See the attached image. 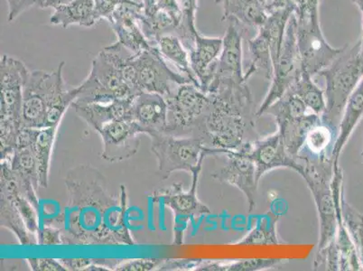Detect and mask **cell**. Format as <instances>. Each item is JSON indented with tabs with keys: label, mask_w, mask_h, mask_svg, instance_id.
<instances>
[{
	"label": "cell",
	"mask_w": 363,
	"mask_h": 271,
	"mask_svg": "<svg viewBox=\"0 0 363 271\" xmlns=\"http://www.w3.org/2000/svg\"><path fill=\"white\" fill-rule=\"evenodd\" d=\"M68 193L59 223L62 244L74 246H132L135 240L126 223L128 194L108 189L106 178L96 168L79 166L65 180Z\"/></svg>",
	"instance_id": "cell-1"
},
{
	"label": "cell",
	"mask_w": 363,
	"mask_h": 271,
	"mask_svg": "<svg viewBox=\"0 0 363 271\" xmlns=\"http://www.w3.org/2000/svg\"><path fill=\"white\" fill-rule=\"evenodd\" d=\"M210 95L206 114L194 128L193 136L202 138L216 155L240 150L247 143L245 134L252 127V94L245 84H220Z\"/></svg>",
	"instance_id": "cell-2"
},
{
	"label": "cell",
	"mask_w": 363,
	"mask_h": 271,
	"mask_svg": "<svg viewBox=\"0 0 363 271\" xmlns=\"http://www.w3.org/2000/svg\"><path fill=\"white\" fill-rule=\"evenodd\" d=\"M62 62L52 72H29L24 88L22 128L54 127L77 98L75 88L66 90Z\"/></svg>",
	"instance_id": "cell-3"
},
{
	"label": "cell",
	"mask_w": 363,
	"mask_h": 271,
	"mask_svg": "<svg viewBox=\"0 0 363 271\" xmlns=\"http://www.w3.org/2000/svg\"><path fill=\"white\" fill-rule=\"evenodd\" d=\"M135 54L118 41L102 49L92 61L90 74L75 87L77 98L74 102L122 100L138 94L127 78V67Z\"/></svg>",
	"instance_id": "cell-4"
},
{
	"label": "cell",
	"mask_w": 363,
	"mask_h": 271,
	"mask_svg": "<svg viewBox=\"0 0 363 271\" xmlns=\"http://www.w3.org/2000/svg\"><path fill=\"white\" fill-rule=\"evenodd\" d=\"M318 75L325 81L326 108L321 120L338 132L346 104L363 78L361 41L343 45L341 54Z\"/></svg>",
	"instance_id": "cell-5"
},
{
	"label": "cell",
	"mask_w": 363,
	"mask_h": 271,
	"mask_svg": "<svg viewBox=\"0 0 363 271\" xmlns=\"http://www.w3.org/2000/svg\"><path fill=\"white\" fill-rule=\"evenodd\" d=\"M29 71L24 62L3 55L0 61V152L1 161L9 160L22 131L24 88Z\"/></svg>",
	"instance_id": "cell-6"
},
{
	"label": "cell",
	"mask_w": 363,
	"mask_h": 271,
	"mask_svg": "<svg viewBox=\"0 0 363 271\" xmlns=\"http://www.w3.org/2000/svg\"><path fill=\"white\" fill-rule=\"evenodd\" d=\"M320 3L321 0H299L294 4L302 70L312 77L331 65L343 49L333 48L325 40L320 25Z\"/></svg>",
	"instance_id": "cell-7"
},
{
	"label": "cell",
	"mask_w": 363,
	"mask_h": 271,
	"mask_svg": "<svg viewBox=\"0 0 363 271\" xmlns=\"http://www.w3.org/2000/svg\"><path fill=\"white\" fill-rule=\"evenodd\" d=\"M298 157L303 165L298 174L308 184L318 210L319 250L332 243L337 231V213L332 187L335 164L330 158L313 160L303 156Z\"/></svg>",
	"instance_id": "cell-8"
},
{
	"label": "cell",
	"mask_w": 363,
	"mask_h": 271,
	"mask_svg": "<svg viewBox=\"0 0 363 271\" xmlns=\"http://www.w3.org/2000/svg\"><path fill=\"white\" fill-rule=\"evenodd\" d=\"M151 138V150L157 158V175L162 181L167 180L176 171L192 174L198 165L207 156L213 155L202 138L196 136H174L154 133Z\"/></svg>",
	"instance_id": "cell-9"
},
{
	"label": "cell",
	"mask_w": 363,
	"mask_h": 271,
	"mask_svg": "<svg viewBox=\"0 0 363 271\" xmlns=\"http://www.w3.org/2000/svg\"><path fill=\"white\" fill-rule=\"evenodd\" d=\"M308 111L301 99L289 90L264 114L275 118L286 150L294 157L298 156L309 131L321 122V116Z\"/></svg>",
	"instance_id": "cell-10"
},
{
	"label": "cell",
	"mask_w": 363,
	"mask_h": 271,
	"mask_svg": "<svg viewBox=\"0 0 363 271\" xmlns=\"http://www.w3.org/2000/svg\"><path fill=\"white\" fill-rule=\"evenodd\" d=\"M203 162L192 172V186L189 190H184L181 183L174 184L170 187L158 189L153 193V201L161 203L169 208L174 214V245L180 246L184 243V233L189 223L211 214L212 211L198 198L197 190Z\"/></svg>",
	"instance_id": "cell-11"
},
{
	"label": "cell",
	"mask_w": 363,
	"mask_h": 271,
	"mask_svg": "<svg viewBox=\"0 0 363 271\" xmlns=\"http://www.w3.org/2000/svg\"><path fill=\"white\" fill-rule=\"evenodd\" d=\"M298 41H296V18L295 13L290 16L286 26L281 52L273 65L272 85L262 104L255 112L257 118L262 117L274 102L286 94L302 74Z\"/></svg>",
	"instance_id": "cell-12"
},
{
	"label": "cell",
	"mask_w": 363,
	"mask_h": 271,
	"mask_svg": "<svg viewBox=\"0 0 363 271\" xmlns=\"http://www.w3.org/2000/svg\"><path fill=\"white\" fill-rule=\"evenodd\" d=\"M167 101V127L164 133L193 136L194 128L210 104V95L194 84L178 86Z\"/></svg>",
	"instance_id": "cell-13"
},
{
	"label": "cell",
	"mask_w": 363,
	"mask_h": 271,
	"mask_svg": "<svg viewBox=\"0 0 363 271\" xmlns=\"http://www.w3.org/2000/svg\"><path fill=\"white\" fill-rule=\"evenodd\" d=\"M133 65L135 86L138 92H152L167 99L178 86L193 84L186 76L170 67L157 46L135 55Z\"/></svg>",
	"instance_id": "cell-14"
},
{
	"label": "cell",
	"mask_w": 363,
	"mask_h": 271,
	"mask_svg": "<svg viewBox=\"0 0 363 271\" xmlns=\"http://www.w3.org/2000/svg\"><path fill=\"white\" fill-rule=\"evenodd\" d=\"M102 140L101 158L116 163L130 160L138 153L143 130L133 118H118L108 122L95 131Z\"/></svg>",
	"instance_id": "cell-15"
},
{
	"label": "cell",
	"mask_w": 363,
	"mask_h": 271,
	"mask_svg": "<svg viewBox=\"0 0 363 271\" xmlns=\"http://www.w3.org/2000/svg\"><path fill=\"white\" fill-rule=\"evenodd\" d=\"M229 26L223 38V49L214 65L212 78L206 89V92L213 91L218 84H245L247 82L242 68V25L233 19H229Z\"/></svg>",
	"instance_id": "cell-16"
},
{
	"label": "cell",
	"mask_w": 363,
	"mask_h": 271,
	"mask_svg": "<svg viewBox=\"0 0 363 271\" xmlns=\"http://www.w3.org/2000/svg\"><path fill=\"white\" fill-rule=\"evenodd\" d=\"M250 141L247 142L240 150L225 151L226 163L219 170L212 174V177L220 183L229 184L242 191L246 197L249 211L256 208L257 186V170L252 157L247 154Z\"/></svg>",
	"instance_id": "cell-17"
},
{
	"label": "cell",
	"mask_w": 363,
	"mask_h": 271,
	"mask_svg": "<svg viewBox=\"0 0 363 271\" xmlns=\"http://www.w3.org/2000/svg\"><path fill=\"white\" fill-rule=\"evenodd\" d=\"M143 16V0H126L108 21L117 35V41L135 55L154 48L142 31Z\"/></svg>",
	"instance_id": "cell-18"
},
{
	"label": "cell",
	"mask_w": 363,
	"mask_h": 271,
	"mask_svg": "<svg viewBox=\"0 0 363 271\" xmlns=\"http://www.w3.org/2000/svg\"><path fill=\"white\" fill-rule=\"evenodd\" d=\"M247 154L255 164L259 181L267 172L277 168H289L296 173L302 170L301 161L289 153L279 131L262 140L250 141Z\"/></svg>",
	"instance_id": "cell-19"
},
{
	"label": "cell",
	"mask_w": 363,
	"mask_h": 271,
	"mask_svg": "<svg viewBox=\"0 0 363 271\" xmlns=\"http://www.w3.org/2000/svg\"><path fill=\"white\" fill-rule=\"evenodd\" d=\"M5 161L9 162V166L18 177L26 197L39 211L38 191L40 187V177L38 165L29 144L28 136L23 128L18 136V145L14 153L9 160Z\"/></svg>",
	"instance_id": "cell-20"
},
{
	"label": "cell",
	"mask_w": 363,
	"mask_h": 271,
	"mask_svg": "<svg viewBox=\"0 0 363 271\" xmlns=\"http://www.w3.org/2000/svg\"><path fill=\"white\" fill-rule=\"evenodd\" d=\"M167 101L157 94L141 92L132 104L133 120L140 126L144 134L164 133L167 127Z\"/></svg>",
	"instance_id": "cell-21"
},
{
	"label": "cell",
	"mask_w": 363,
	"mask_h": 271,
	"mask_svg": "<svg viewBox=\"0 0 363 271\" xmlns=\"http://www.w3.org/2000/svg\"><path fill=\"white\" fill-rule=\"evenodd\" d=\"M0 194L12 204V206L21 214L26 227L34 236H38V210L33 206L26 197L21 183L8 161H1L0 171Z\"/></svg>",
	"instance_id": "cell-22"
},
{
	"label": "cell",
	"mask_w": 363,
	"mask_h": 271,
	"mask_svg": "<svg viewBox=\"0 0 363 271\" xmlns=\"http://www.w3.org/2000/svg\"><path fill=\"white\" fill-rule=\"evenodd\" d=\"M134 98L90 102V104L74 102L72 107L74 109L79 117L96 131L108 122L118 120V118H133L132 104Z\"/></svg>",
	"instance_id": "cell-23"
},
{
	"label": "cell",
	"mask_w": 363,
	"mask_h": 271,
	"mask_svg": "<svg viewBox=\"0 0 363 271\" xmlns=\"http://www.w3.org/2000/svg\"><path fill=\"white\" fill-rule=\"evenodd\" d=\"M223 49V38H207L197 32L193 48L188 51L192 70L201 88L206 90L212 76V71Z\"/></svg>",
	"instance_id": "cell-24"
},
{
	"label": "cell",
	"mask_w": 363,
	"mask_h": 271,
	"mask_svg": "<svg viewBox=\"0 0 363 271\" xmlns=\"http://www.w3.org/2000/svg\"><path fill=\"white\" fill-rule=\"evenodd\" d=\"M59 126L54 127L31 128H23L28 136L29 144L38 161L40 187L48 188L50 176L52 148Z\"/></svg>",
	"instance_id": "cell-25"
},
{
	"label": "cell",
	"mask_w": 363,
	"mask_h": 271,
	"mask_svg": "<svg viewBox=\"0 0 363 271\" xmlns=\"http://www.w3.org/2000/svg\"><path fill=\"white\" fill-rule=\"evenodd\" d=\"M363 117V80L359 82L357 88L352 92L346 104L345 111L342 112L341 121H340L337 137L333 144L332 151V160L335 166L339 165V158L341 156L343 148L351 137L352 132Z\"/></svg>",
	"instance_id": "cell-26"
},
{
	"label": "cell",
	"mask_w": 363,
	"mask_h": 271,
	"mask_svg": "<svg viewBox=\"0 0 363 271\" xmlns=\"http://www.w3.org/2000/svg\"><path fill=\"white\" fill-rule=\"evenodd\" d=\"M98 22L94 0H72L68 5L55 9L50 18L52 25L62 28L74 25L91 28Z\"/></svg>",
	"instance_id": "cell-27"
},
{
	"label": "cell",
	"mask_w": 363,
	"mask_h": 271,
	"mask_svg": "<svg viewBox=\"0 0 363 271\" xmlns=\"http://www.w3.org/2000/svg\"><path fill=\"white\" fill-rule=\"evenodd\" d=\"M269 14L259 0H227L223 4V21L233 19L242 26L259 29Z\"/></svg>",
	"instance_id": "cell-28"
},
{
	"label": "cell",
	"mask_w": 363,
	"mask_h": 271,
	"mask_svg": "<svg viewBox=\"0 0 363 271\" xmlns=\"http://www.w3.org/2000/svg\"><path fill=\"white\" fill-rule=\"evenodd\" d=\"M157 48L168 64L174 65L177 72L201 88L199 81L191 67L189 54L179 36L176 34L162 35L157 42Z\"/></svg>",
	"instance_id": "cell-29"
},
{
	"label": "cell",
	"mask_w": 363,
	"mask_h": 271,
	"mask_svg": "<svg viewBox=\"0 0 363 271\" xmlns=\"http://www.w3.org/2000/svg\"><path fill=\"white\" fill-rule=\"evenodd\" d=\"M337 131L328 124L319 122L313 126L306 136L305 145L299 152L298 156L308 157L313 160H332V151Z\"/></svg>",
	"instance_id": "cell-30"
},
{
	"label": "cell",
	"mask_w": 363,
	"mask_h": 271,
	"mask_svg": "<svg viewBox=\"0 0 363 271\" xmlns=\"http://www.w3.org/2000/svg\"><path fill=\"white\" fill-rule=\"evenodd\" d=\"M250 65L245 72L249 80L257 72H262L267 80H272L273 76V60L269 42L262 31L257 29L255 38L249 40Z\"/></svg>",
	"instance_id": "cell-31"
},
{
	"label": "cell",
	"mask_w": 363,
	"mask_h": 271,
	"mask_svg": "<svg viewBox=\"0 0 363 271\" xmlns=\"http://www.w3.org/2000/svg\"><path fill=\"white\" fill-rule=\"evenodd\" d=\"M294 11H295V8L293 6L283 9V11L273 12L269 15V18L265 24L259 28L266 35L267 40L269 42L273 65L278 60L280 52H281L286 26H288L290 16Z\"/></svg>",
	"instance_id": "cell-32"
},
{
	"label": "cell",
	"mask_w": 363,
	"mask_h": 271,
	"mask_svg": "<svg viewBox=\"0 0 363 271\" xmlns=\"http://www.w3.org/2000/svg\"><path fill=\"white\" fill-rule=\"evenodd\" d=\"M0 201H1V204H0L1 227L12 231L21 245H36L38 244V237L29 231L24 219H23L18 210L5 197H0Z\"/></svg>",
	"instance_id": "cell-33"
},
{
	"label": "cell",
	"mask_w": 363,
	"mask_h": 271,
	"mask_svg": "<svg viewBox=\"0 0 363 271\" xmlns=\"http://www.w3.org/2000/svg\"><path fill=\"white\" fill-rule=\"evenodd\" d=\"M279 217L272 213H267L257 218L255 226L236 244L240 245H276L279 244L277 223Z\"/></svg>",
	"instance_id": "cell-34"
},
{
	"label": "cell",
	"mask_w": 363,
	"mask_h": 271,
	"mask_svg": "<svg viewBox=\"0 0 363 271\" xmlns=\"http://www.w3.org/2000/svg\"><path fill=\"white\" fill-rule=\"evenodd\" d=\"M290 91L298 95L313 114L322 116L326 108L325 92L313 81L312 76L302 71L298 80L294 84Z\"/></svg>",
	"instance_id": "cell-35"
},
{
	"label": "cell",
	"mask_w": 363,
	"mask_h": 271,
	"mask_svg": "<svg viewBox=\"0 0 363 271\" xmlns=\"http://www.w3.org/2000/svg\"><path fill=\"white\" fill-rule=\"evenodd\" d=\"M283 263L280 259H250L224 263L219 261L203 260L197 271H257L272 269Z\"/></svg>",
	"instance_id": "cell-36"
},
{
	"label": "cell",
	"mask_w": 363,
	"mask_h": 271,
	"mask_svg": "<svg viewBox=\"0 0 363 271\" xmlns=\"http://www.w3.org/2000/svg\"><path fill=\"white\" fill-rule=\"evenodd\" d=\"M345 190L341 196V213L343 223L354 244L363 270V214L346 200Z\"/></svg>",
	"instance_id": "cell-37"
},
{
	"label": "cell",
	"mask_w": 363,
	"mask_h": 271,
	"mask_svg": "<svg viewBox=\"0 0 363 271\" xmlns=\"http://www.w3.org/2000/svg\"><path fill=\"white\" fill-rule=\"evenodd\" d=\"M164 259H138L121 261L115 270L118 271H150L160 270Z\"/></svg>",
	"instance_id": "cell-38"
},
{
	"label": "cell",
	"mask_w": 363,
	"mask_h": 271,
	"mask_svg": "<svg viewBox=\"0 0 363 271\" xmlns=\"http://www.w3.org/2000/svg\"><path fill=\"white\" fill-rule=\"evenodd\" d=\"M36 237L38 244L40 246L64 245L61 228L45 226L43 229H39Z\"/></svg>",
	"instance_id": "cell-39"
},
{
	"label": "cell",
	"mask_w": 363,
	"mask_h": 271,
	"mask_svg": "<svg viewBox=\"0 0 363 271\" xmlns=\"http://www.w3.org/2000/svg\"><path fill=\"white\" fill-rule=\"evenodd\" d=\"M124 1L126 0H94L95 11H96L99 21H108L111 16Z\"/></svg>",
	"instance_id": "cell-40"
},
{
	"label": "cell",
	"mask_w": 363,
	"mask_h": 271,
	"mask_svg": "<svg viewBox=\"0 0 363 271\" xmlns=\"http://www.w3.org/2000/svg\"><path fill=\"white\" fill-rule=\"evenodd\" d=\"M29 267L34 271H66L59 260L54 259H28Z\"/></svg>",
	"instance_id": "cell-41"
},
{
	"label": "cell",
	"mask_w": 363,
	"mask_h": 271,
	"mask_svg": "<svg viewBox=\"0 0 363 271\" xmlns=\"http://www.w3.org/2000/svg\"><path fill=\"white\" fill-rule=\"evenodd\" d=\"M202 260H164L158 270H196Z\"/></svg>",
	"instance_id": "cell-42"
},
{
	"label": "cell",
	"mask_w": 363,
	"mask_h": 271,
	"mask_svg": "<svg viewBox=\"0 0 363 271\" xmlns=\"http://www.w3.org/2000/svg\"><path fill=\"white\" fill-rule=\"evenodd\" d=\"M9 6L8 21H15L23 12L36 4V0H6Z\"/></svg>",
	"instance_id": "cell-43"
},
{
	"label": "cell",
	"mask_w": 363,
	"mask_h": 271,
	"mask_svg": "<svg viewBox=\"0 0 363 271\" xmlns=\"http://www.w3.org/2000/svg\"><path fill=\"white\" fill-rule=\"evenodd\" d=\"M60 262L66 270L87 271L89 267L98 262V260L91 259H61Z\"/></svg>",
	"instance_id": "cell-44"
},
{
	"label": "cell",
	"mask_w": 363,
	"mask_h": 271,
	"mask_svg": "<svg viewBox=\"0 0 363 271\" xmlns=\"http://www.w3.org/2000/svg\"><path fill=\"white\" fill-rule=\"evenodd\" d=\"M292 0H270L267 1L265 5V9L267 14H272L273 12L283 11L293 6Z\"/></svg>",
	"instance_id": "cell-45"
},
{
	"label": "cell",
	"mask_w": 363,
	"mask_h": 271,
	"mask_svg": "<svg viewBox=\"0 0 363 271\" xmlns=\"http://www.w3.org/2000/svg\"><path fill=\"white\" fill-rule=\"evenodd\" d=\"M72 1V0H36L35 6L41 9H57L61 8V6L68 5Z\"/></svg>",
	"instance_id": "cell-46"
},
{
	"label": "cell",
	"mask_w": 363,
	"mask_h": 271,
	"mask_svg": "<svg viewBox=\"0 0 363 271\" xmlns=\"http://www.w3.org/2000/svg\"><path fill=\"white\" fill-rule=\"evenodd\" d=\"M352 2L353 4L358 6L361 12H363V0H352Z\"/></svg>",
	"instance_id": "cell-47"
},
{
	"label": "cell",
	"mask_w": 363,
	"mask_h": 271,
	"mask_svg": "<svg viewBox=\"0 0 363 271\" xmlns=\"http://www.w3.org/2000/svg\"><path fill=\"white\" fill-rule=\"evenodd\" d=\"M362 38L359 39V41H361V56L363 60V12H362Z\"/></svg>",
	"instance_id": "cell-48"
},
{
	"label": "cell",
	"mask_w": 363,
	"mask_h": 271,
	"mask_svg": "<svg viewBox=\"0 0 363 271\" xmlns=\"http://www.w3.org/2000/svg\"><path fill=\"white\" fill-rule=\"evenodd\" d=\"M227 1V0H216V2L217 3V4H224V3H225Z\"/></svg>",
	"instance_id": "cell-49"
},
{
	"label": "cell",
	"mask_w": 363,
	"mask_h": 271,
	"mask_svg": "<svg viewBox=\"0 0 363 271\" xmlns=\"http://www.w3.org/2000/svg\"><path fill=\"white\" fill-rule=\"evenodd\" d=\"M259 1L262 2L263 5H266L267 0H259Z\"/></svg>",
	"instance_id": "cell-50"
},
{
	"label": "cell",
	"mask_w": 363,
	"mask_h": 271,
	"mask_svg": "<svg viewBox=\"0 0 363 271\" xmlns=\"http://www.w3.org/2000/svg\"><path fill=\"white\" fill-rule=\"evenodd\" d=\"M362 156L363 157V148H362Z\"/></svg>",
	"instance_id": "cell-51"
},
{
	"label": "cell",
	"mask_w": 363,
	"mask_h": 271,
	"mask_svg": "<svg viewBox=\"0 0 363 271\" xmlns=\"http://www.w3.org/2000/svg\"><path fill=\"white\" fill-rule=\"evenodd\" d=\"M362 80H363V78H362Z\"/></svg>",
	"instance_id": "cell-52"
}]
</instances>
